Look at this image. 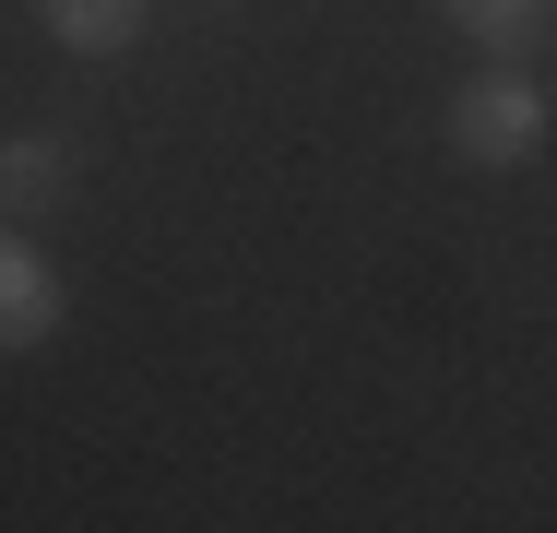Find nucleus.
<instances>
[{"label": "nucleus", "instance_id": "nucleus-5", "mask_svg": "<svg viewBox=\"0 0 557 533\" xmlns=\"http://www.w3.org/2000/svg\"><path fill=\"white\" fill-rule=\"evenodd\" d=\"M440 12H450V36H474L486 60H522L546 36V0H440Z\"/></svg>", "mask_w": 557, "mask_h": 533}, {"label": "nucleus", "instance_id": "nucleus-3", "mask_svg": "<svg viewBox=\"0 0 557 533\" xmlns=\"http://www.w3.org/2000/svg\"><path fill=\"white\" fill-rule=\"evenodd\" d=\"M72 190V142H48V131H24L12 154H0V202H12V225H36V213Z\"/></svg>", "mask_w": 557, "mask_h": 533}, {"label": "nucleus", "instance_id": "nucleus-4", "mask_svg": "<svg viewBox=\"0 0 557 533\" xmlns=\"http://www.w3.org/2000/svg\"><path fill=\"white\" fill-rule=\"evenodd\" d=\"M48 12V36L72 48V60H119L131 36H143V0H36Z\"/></svg>", "mask_w": 557, "mask_h": 533}, {"label": "nucleus", "instance_id": "nucleus-1", "mask_svg": "<svg viewBox=\"0 0 557 533\" xmlns=\"http://www.w3.org/2000/svg\"><path fill=\"white\" fill-rule=\"evenodd\" d=\"M450 154L462 166H534L546 154V84L522 60H486L462 96H450Z\"/></svg>", "mask_w": 557, "mask_h": 533}, {"label": "nucleus", "instance_id": "nucleus-2", "mask_svg": "<svg viewBox=\"0 0 557 533\" xmlns=\"http://www.w3.org/2000/svg\"><path fill=\"white\" fill-rule=\"evenodd\" d=\"M60 309H72L60 261H48L36 237H12V249H0V344H12V356H36V344L60 332Z\"/></svg>", "mask_w": 557, "mask_h": 533}]
</instances>
